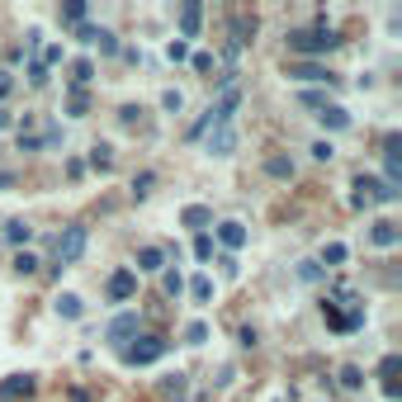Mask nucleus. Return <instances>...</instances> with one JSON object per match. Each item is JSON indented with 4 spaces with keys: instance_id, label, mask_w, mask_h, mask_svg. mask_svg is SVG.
<instances>
[{
    "instance_id": "42",
    "label": "nucleus",
    "mask_w": 402,
    "mask_h": 402,
    "mask_svg": "<svg viewBox=\"0 0 402 402\" xmlns=\"http://www.w3.org/2000/svg\"><path fill=\"white\" fill-rule=\"evenodd\" d=\"M76 38H80V43H95V38H100V29H95V24H80Z\"/></svg>"
},
{
    "instance_id": "5",
    "label": "nucleus",
    "mask_w": 402,
    "mask_h": 402,
    "mask_svg": "<svg viewBox=\"0 0 402 402\" xmlns=\"http://www.w3.org/2000/svg\"><path fill=\"white\" fill-rule=\"evenodd\" d=\"M322 317H326V326H331V331H360V326H364V308H360V298H355V303H350V313H341V308H336V298H326V303H322Z\"/></svg>"
},
{
    "instance_id": "23",
    "label": "nucleus",
    "mask_w": 402,
    "mask_h": 402,
    "mask_svg": "<svg viewBox=\"0 0 402 402\" xmlns=\"http://www.w3.org/2000/svg\"><path fill=\"white\" fill-rule=\"evenodd\" d=\"M62 24H85V0H67V5H62Z\"/></svg>"
},
{
    "instance_id": "28",
    "label": "nucleus",
    "mask_w": 402,
    "mask_h": 402,
    "mask_svg": "<svg viewBox=\"0 0 402 402\" xmlns=\"http://www.w3.org/2000/svg\"><path fill=\"white\" fill-rule=\"evenodd\" d=\"M152 185H157V175H152V170L133 175V194H137V199H147V194H152Z\"/></svg>"
},
{
    "instance_id": "27",
    "label": "nucleus",
    "mask_w": 402,
    "mask_h": 402,
    "mask_svg": "<svg viewBox=\"0 0 402 402\" xmlns=\"http://www.w3.org/2000/svg\"><path fill=\"white\" fill-rule=\"evenodd\" d=\"M161 289H166V298H180V293H185V280H180V270H166Z\"/></svg>"
},
{
    "instance_id": "16",
    "label": "nucleus",
    "mask_w": 402,
    "mask_h": 402,
    "mask_svg": "<svg viewBox=\"0 0 402 402\" xmlns=\"http://www.w3.org/2000/svg\"><path fill=\"white\" fill-rule=\"evenodd\" d=\"M34 237V227H29V223H24V218H10V223H5V241H14V246H24V241Z\"/></svg>"
},
{
    "instance_id": "12",
    "label": "nucleus",
    "mask_w": 402,
    "mask_h": 402,
    "mask_svg": "<svg viewBox=\"0 0 402 402\" xmlns=\"http://www.w3.org/2000/svg\"><path fill=\"white\" fill-rule=\"evenodd\" d=\"M161 265H166V251L161 246H142L137 251V275H157Z\"/></svg>"
},
{
    "instance_id": "24",
    "label": "nucleus",
    "mask_w": 402,
    "mask_h": 402,
    "mask_svg": "<svg viewBox=\"0 0 402 402\" xmlns=\"http://www.w3.org/2000/svg\"><path fill=\"white\" fill-rule=\"evenodd\" d=\"M265 170H270L275 180H293V161H289V157H270V161H265Z\"/></svg>"
},
{
    "instance_id": "11",
    "label": "nucleus",
    "mask_w": 402,
    "mask_h": 402,
    "mask_svg": "<svg viewBox=\"0 0 402 402\" xmlns=\"http://www.w3.org/2000/svg\"><path fill=\"white\" fill-rule=\"evenodd\" d=\"M199 24H203V5H199V0H190V5L180 10V43L199 38Z\"/></svg>"
},
{
    "instance_id": "18",
    "label": "nucleus",
    "mask_w": 402,
    "mask_h": 402,
    "mask_svg": "<svg viewBox=\"0 0 402 402\" xmlns=\"http://www.w3.org/2000/svg\"><path fill=\"white\" fill-rule=\"evenodd\" d=\"M90 80H95V62H90V57H80L76 67H71V85H76V90H85Z\"/></svg>"
},
{
    "instance_id": "10",
    "label": "nucleus",
    "mask_w": 402,
    "mask_h": 402,
    "mask_svg": "<svg viewBox=\"0 0 402 402\" xmlns=\"http://www.w3.org/2000/svg\"><path fill=\"white\" fill-rule=\"evenodd\" d=\"M34 388H38V379H34V374H10V379L0 383V398H5V402H19V398H29Z\"/></svg>"
},
{
    "instance_id": "9",
    "label": "nucleus",
    "mask_w": 402,
    "mask_h": 402,
    "mask_svg": "<svg viewBox=\"0 0 402 402\" xmlns=\"http://www.w3.org/2000/svg\"><path fill=\"white\" fill-rule=\"evenodd\" d=\"M232 147H237V128H232V123H213L208 152H213V157H232Z\"/></svg>"
},
{
    "instance_id": "37",
    "label": "nucleus",
    "mask_w": 402,
    "mask_h": 402,
    "mask_svg": "<svg viewBox=\"0 0 402 402\" xmlns=\"http://www.w3.org/2000/svg\"><path fill=\"white\" fill-rule=\"evenodd\" d=\"M166 57H170V62H185V57H190V43H170V47H166Z\"/></svg>"
},
{
    "instance_id": "20",
    "label": "nucleus",
    "mask_w": 402,
    "mask_h": 402,
    "mask_svg": "<svg viewBox=\"0 0 402 402\" xmlns=\"http://www.w3.org/2000/svg\"><path fill=\"white\" fill-rule=\"evenodd\" d=\"M85 109H90V95L71 85V95H67V114H71V119H85Z\"/></svg>"
},
{
    "instance_id": "29",
    "label": "nucleus",
    "mask_w": 402,
    "mask_h": 402,
    "mask_svg": "<svg viewBox=\"0 0 402 402\" xmlns=\"http://www.w3.org/2000/svg\"><path fill=\"white\" fill-rule=\"evenodd\" d=\"M398 369H402V360H398V355H383V364H379L383 383H398Z\"/></svg>"
},
{
    "instance_id": "4",
    "label": "nucleus",
    "mask_w": 402,
    "mask_h": 402,
    "mask_svg": "<svg viewBox=\"0 0 402 402\" xmlns=\"http://www.w3.org/2000/svg\"><path fill=\"white\" fill-rule=\"evenodd\" d=\"M398 199V190L388 185V180H374V175H360L355 180V208H369V203H393Z\"/></svg>"
},
{
    "instance_id": "47",
    "label": "nucleus",
    "mask_w": 402,
    "mask_h": 402,
    "mask_svg": "<svg viewBox=\"0 0 402 402\" xmlns=\"http://www.w3.org/2000/svg\"><path fill=\"white\" fill-rule=\"evenodd\" d=\"M71 402H90V398H85V393H80V388H71Z\"/></svg>"
},
{
    "instance_id": "35",
    "label": "nucleus",
    "mask_w": 402,
    "mask_h": 402,
    "mask_svg": "<svg viewBox=\"0 0 402 402\" xmlns=\"http://www.w3.org/2000/svg\"><path fill=\"white\" fill-rule=\"evenodd\" d=\"M364 379H360V369H355V364H346V369H341V388H360Z\"/></svg>"
},
{
    "instance_id": "14",
    "label": "nucleus",
    "mask_w": 402,
    "mask_h": 402,
    "mask_svg": "<svg viewBox=\"0 0 402 402\" xmlns=\"http://www.w3.org/2000/svg\"><path fill=\"white\" fill-rule=\"evenodd\" d=\"M317 123H322V128H350V114H346L341 104H322V109H317Z\"/></svg>"
},
{
    "instance_id": "44",
    "label": "nucleus",
    "mask_w": 402,
    "mask_h": 402,
    "mask_svg": "<svg viewBox=\"0 0 402 402\" xmlns=\"http://www.w3.org/2000/svg\"><path fill=\"white\" fill-rule=\"evenodd\" d=\"M0 190H14V170H0Z\"/></svg>"
},
{
    "instance_id": "25",
    "label": "nucleus",
    "mask_w": 402,
    "mask_h": 402,
    "mask_svg": "<svg viewBox=\"0 0 402 402\" xmlns=\"http://www.w3.org/2000/svg\"><path fill=\"white\" fill-rule=\"evenodd\" d=\"M190 293H194V303H208V298H213V280H208V275H194V280H190Z\"/></svg>"
},
{
    "instance_id": "26",
    "label": "nucleus",
    "mask_w": 402,
    "mask_h": 402,
    "mask_svg": "<svg viewBox=\"0 0 402 402\" xmlns=\"http://www.w3.org/2000/svg\"><path fill=\"white\" fill-rule=\"evenodd\" d=\"M383 157H388V166H402V137H398V133L383 137Z\"/></svg>"
},
{
    "instance_id": "31",
    "label": "nucleus",
    "mask_w": 402,
    "mask_h": 402,
    "mask_svg": "<svg viewBox=\"0 0 402 402\" xmlns=\"http://www.w3.org/2000/svg\"><path fill=\"white\" fill-rule=\"evenodd\" d=\"M185 341H190V346H203V341H208V326H203V322H190V326H185Z\"/></svg>"
},
{
    "instance_id": "17",
    "label": "nucleus",
    "mask_w": 402,
    "mask_h": 402,
    "mask_svg": "<svg viewBox=\"0 0 402 402\" xmlns=\"http://www.w3.org/2000/svg\"><path fill=\"white\" fill-rule=\"evenodd\" d=\"M369 241H374V246H398V223H374Z\"/></svg>"
},
{
    "instance_id": "40",
    "label": "nucleus",
    "mask_w": 402,
    "mask_h": 402,
    "mask_svg": "<svg viewBox=\"0 0 402 402\" xmlns=\"http://www.w3.org/2000/svg\"><path fill=\"white\" fill-rule=\"evenodd\" d=\"M298 100H303V104H308V109H322V104H326V95H317V90H303V95H298Z\"/></svg>"
},
{
    "instance_id": "41",
    "label": "nucleus",
    "mask_w": 402,
    "mask_h": 402,
    "mask_svg": "<svg viewBox=\"0 0 402 402\" xmlns=\"http://www.w3.org/2000/svg\"><path fill=\"white\" fill-rule=\"evenodd\" d=\"M313 157H317V161H331V157H336V147H331V142H313Z\"/></svg>"
},
{
    "instance_id": "45",
    "label": "nucleus",
    "mask_w": 402,
    "mask_h": 402,
    "mask_svg": "<svg viewBox=\"0 0 402 402\" xmlns=\"http://www.w3.org/2000/svg\"><path fill=\"white\" fill-rule=\"evenodd\" d=\"M10 85H14V80H10V71H0V95H10Z\"/></svg>"
},
{
    "instance_id": "2",
    "label": "nucleus",
    "mask_w": 402,
    "mask_h": 402,
    "mask_svg": "<svg viewBox=\"0 0 402 402\" xmlns=\"http://www.w3.org/2000/svg\"><path fill=\"white\" fill-rule=\"evenodd\" d=\"M166 350H170V341H166V336H137V341H128V346H123V364L142 369V364H157Z\"/></svg>"
},
{
    "instance_id": "8",
    "label": "nucleus",
    "mask_w": 402,
    "mask_h": 402,
    "mask_svg": "<svg viewBox=\"0 0 402 402\" xmlns=\"http://www.w3.org/2000/svg\"><path fill=\"white\" fill-rule=\"evenodd\" d=\"M137 326H142V317H137V313H119V317L109 322V341H114V346L123 350V346L137 336Z\"/></svg>"
},
{
    "instance_id": "7",
    "label": "nucleus",
    "mask_w": 402,
    "mask_h": 402,
    "mask_svg": "<svg viewBox=\"0 0 402 402\" xmlns=\"http://www.w3.org/2000/svg\"><path fill=\"white\" fill-rule=\"evenodd\" d=\"M104 293H109L114 303H128V298L137 293V275H133V270H114L109 284H104Z\"/></svg>"
},
{
    "instance_id": "6",
    "label": "nucleus",
    "mask_w": 402,
    "mask_h": 402,
    "mask_svg": "<svg viewBox=\"0 0 402 402\" xmlns=\"http://www.w3.org/2000/svg\"><path fill=\"white\" fill-rule=\"evenodd\" d=\"M289 76L303 80V85H322V80H326V85H336V76H331L322 62H289Z\"/></svg>"
},
{
    "instance_id": "15",
    "label": "nucleus",
    "mask_w": 402,
    "mask_h": 402,
    "mask_svg": "<svg viewBox=\"0 0 402 402\" xmlns=\"http://www.w3.org/2000/svg\"><path fill=\"white\" fill-rule=\"evenodd\" d=\"M218 241H223L227 251H237V246H246V227H241V223H218Z\"/></svg>"
},
{
    "instance_id": "34",
    "label": "nucleus",
    "mask_w": 402,
    "mask_h": 402,
    "mask_svg": "<svg viewBox=\"0 0 402 402\" xmlns=\"http://www.w3.org/2000/svg\"><path fill=\"white\" fill-rule=\"evenodd\" d=\"M14 270H19V275H34V270H38V260H34L29 251H19V256H14Z\"/></svg>"
},
{
    "instance_id": "43",
    "label": "nucleus",
    "mask_w": 402,
    "mask_h": 402,
    "mask_svg": "<svg viewBox=\"0 0 402 402\" xmlns=\"http://www.w3.org/2000/svg\"><path fill=\"white\" fill-rule=\"evenodd\" d=\"M256 341H260V331H256V326H241V346H246V350H251V346H256Z\"/></svg>"
},
{
    "instance_id": "33",
    "label": "nucleus",
    "mask_w": 402,
    "mask_h": 402,
    "mask_svg": "<svg viewBox=\"0 0 402 402\" xmlns=\"http://www.w3.org/2000/svg\"><path fill=\"white\" fill-rule=\"evenodd\" d=\"M346 256H350V251H346V246H341V241H331V246H326V256H322V260H326V265H341V260H346Z\"/></svg>"
},
{
    "instance_id": "13",
    "label": "nucleus",
    "mask_w": 402,
    "mask_h": 402,
    "mask_svg": "<svg viewBox=\"0 0 402 402\" xmlns=\"http://www.w3.org/2000/svg\"><path fill=\"white\" fill-rule=\"evenodd\" d=\"M180 223H185V227H194V232H203V227L213 223V208H203V203H190V208H180Z\"/></svg>"
},
{
    "instance_id": "46",
    "label": "nucleus",
    "mask_w": 402,
    "mask_h": 402,
    "mask_svg": "<svg viewBox=\"0 0 402 402\" xmlns=\"http://www.w3.org/2000/svg\"><path fill=\"white\" fill-rule=\"evenodd\" d=\"M10 123H14V114H10V109H0V128H10Z\"/></svg>"
},
{
    "instance_id": "32",
    "label": "nucleus",
    "mask_w": 402,
    "mask_h": 402,
    "mask_svg": "<svg viewBox=\"0 0 402 402\" xmlns=\"http://www.w3.org/2000/svg\"><path fill=\"white\" fill-rule=\"evenodd\" d=\"M180 104H185L180 90H166V95H161V109H166V114H180Z\"/></svg>"
},
{
    "instance_id": "36",
    "label": "nucleus",
    "mask_w": 402,
    "mask_h": 402,
    "mask_svg": "<svg viewBox=\"0 0 402 402\" xmlns=\"http://www.w3.org/2000/svg\"><path fill=\"white\" fill-rule=\"evenodd\" d=\"M194 256H199V260H208V256H213V237H208V232H199V237H194Z\"/></svg>"
},
{
    "instance_id": "1",
    "label": "nucleus",
    "mask_w": 402,
    "mask_h": 402,
    "mask_svg": "<svg viewBox=\"0 0 402 402\" xmlns=\"http://www.w3.org/2000/svg\"><path fill=\"white\" fill-rule=\"evenodd\" d=\"M336 47H341V38L326 24H317V29H293L289 34V52H298V57H322V52H336Z\"/></svg>"
},
{
    "instance_id": "38",
    "label": "nucleus",
    "mask_w": 402,
    "mask_h": 402,
    "mask_svg": "<svg viewBox=\"0 0 402 402\" xmlns=\"http://www.w3.org/2000/svg\"><path fill=\"white\" fill-rule=\"evenodd\" d=\"M29 85H47V67L43 62H29Z\"/></svg>"
},
{
    "instance_id": "22",
    "label": "nucleus",
    "mask_w": 402,
    "mask_h": 402,
    "mask_svg": "<svg viewBox=\"0 0 402 402\" xmlns=\"http://www.w3.org/2000/svg\"><path fill=\"white\" fill-rule=\"evenodd\" d=\"M57 313H62V317H71V322H76L80 313H85V303H80L76 293H62V298H57Z\"/></svg>"
},
{
    "instance_id": "30",
    "label": "nucleus",
    "mask_w": 402,
    "mask_h": 402,
    "mask_svg": "<svg viewBox=\"0 0 402 402\" xmlns=\"http://www.w3.org/2000/svg\"><path fill=\"white\" fill-rule=\"evenodd\" d=\"M95 47H100L104 57H114V52H119V38H114L109 29H100V38H95Z\"/></svg>"
},
{
    "instance_id": "39",
    "label": "nucleus",
    "mask_w": 402,
    "mask_h": 402,
    "mask_svg": "<svg viewBox=\"0 0 402 402\" xmlns=\"http://www.w3.org/2000/svg\"><path fill=\"white\" fill-rule=\"evenodd\" d=\"M43 137H34V133H19V152H38Z\"/></svg>"
},
{
    "instance_id": "19",
    "label": "nucleus",
    "mask_w": 402,
    "mask_h": 402,
    "mask_svg": "<svg viewBox=\"0 0 402 402\" xmlns=\"http://www.w3.org/2000/svg\"><path fill=\"white\" fill-rule=\"evenodd\" d=\"M90 166H95V170H109V166H114V147H109V142H95V147H90Z\"/></svg>"
},
{
    "instance_id": "3",
    "label": "nucleus",
    "mask_w": 402,
    "mask_h": 402,
    "mask_svg": "<svg viewBox=\"0 0 402 402\" xmlns=\"http://www.w3.org/2000/svg\"><path fill=\"white\" fill-rule=\"evenodd\" d=\"M85 241H90V232H85L80 223H71V227H67V232L57 237V246H52V251H57V270L76 265L80 256H85Z\"/></svg>"
},
{
    "instance_id": "21",
    "label": "nucleus",
    "mask_w": 402,
    "mask_h": 402,
    "mask_svg": "<svg viewBox=\"0 0 402 402\" xmlns=\"http://www.w3.org/2000/svg\"><path fill=\"white\" fill-rule=\"evenodd\" d=\"M185 388H190L185 374H166V379H161V393H166V398H185Z\"/></svg>"
}]
</instances>
